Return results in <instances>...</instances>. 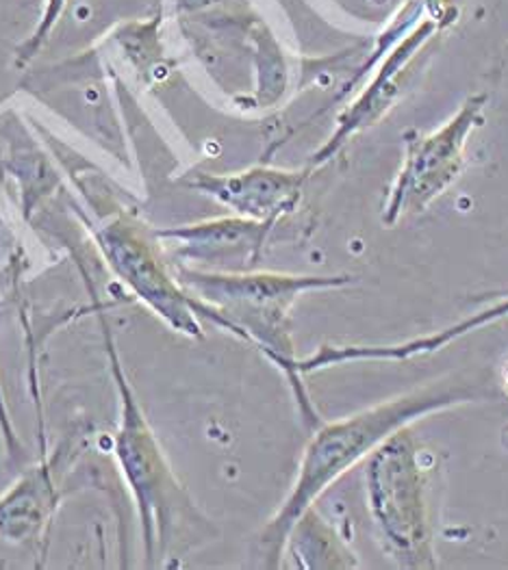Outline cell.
<instances>
[{
	"label": "cell",
	"mask_w": 508,
	"mask_h": 570,
	"mask_svg": "<svg viewBox=\"0 0 508 570\" xmlns=\"http://www.w3.org/2000/svg\"><path fill=\"white\" fill-rule=\"evenodd\" d=\"M174 274L196 299L212 306L222 330L253 343L283 373L297 358L292 311L311 291L352 285V276H297L281 272H207L174 265Z\"/></svg>",
	"instance_id": "3"
},
{
	"label": "cell",
	"mask_w": 508,
	"mask_h": 570,
	"mask_svg": "<svg viewBox=\"0 0 508 570\" xmlns=\"http://www.w3.org/2000/svg\"><path fill=\"white\" fill-rule=\"evenodd\" d=\"M59 499L55 462L42 460L0 497V540L29 547L46 542Z\"/></svg>",
	"instance_id": "9"
},
{
	"label": "cell",
	"mask_w": 508,
	"mask_h": 570,
	"mask_svg": "<svg viewBox=\"0 0 508 570\" xmlns=\"http://www.w3.org/2000/svg\"><path fill=\"white\" fill-rule=\"evenodd\" d=\"M285 556L292 558L300 570L359 569V556L350 542L339 533L338 528L326 521L315 505L309 508L294 530L290 531Z\"/></svg>",
	"instance_id": "10"
},
{
	"label": "cell",
	"mask_w": 508,
	"mask_h": 570,
	"mask_svg": "<svg viewBox=\"0 0 508 570\" xmlns=\"http://www.w3.org/2000/svg\"><path fill=\"white\" fill-rule=\"evenodd\" d=\"M306 174L256 165L240 174H198L187 185L212 196L240 217L279 224L296 210Z\"/></svg>",
	"instance_id": "8"
},
{
	"label": "cell",
	"mask_w": 508,
	"mask_h": 570,
	"mask_svg": "<svg viewBox=\"0 0 508 570\" xmlns=\"http://www.w3.org/2000/svg\"><path fill=\"white\" fill-rule=\"evenodd\" d=\"M66 4H68V0H46L43 2L42 16H40V22H38L36 31L29 36V40L25 41L18 50V66L29 63L42 50L43 43L52 36L59 18L63 16Z\"/></svg>",
	"instance_id": "11"
},
{
	"label": "cell",
	"mask_w": 508,
	"mask_h": 570,
	"mask_svg": "<svg viewBox=\"0 0 508 570\" xmlns=\"http://www.w3.org/2000/svg\"><path fill=\"white\" fill-rule=\"evenodd\" d=\"M482 107L485 96H473L439 130L407 135L404 164L382 210L387 226L409 213H422L459 178L466 165L467 137L480 122Z\"/></svg>",
	"instance_id": "6"
},
{
	"label": "cell",
	"mask_w": 508,
	"mask_h": 570,
	"mask_svg": "<svg viewBox=\"0 0 508 570\" xmlns=\"http://www.w3.org/2000/svg\"><path fill=\"white\" fill-rule=\"evenodd\" d=\"M365 497L377 542L398 569L439 567L430 517V451L413 425L391 434L368 455Z\"/></svg>",
	"instance_id": "4"
},
{
	"label": "cell",
	"mask_w": 508,
	"mask_h": 570,
	"mask_svg": "<svg viewBox=\"0 0 508 570\" xmlns=\"http://www.w3.org/2000/svg\"><path fill=\"white\" fill-rule=\"evenodd\" d=\"M274 226L235 215L166 228L157 237L174 244L169 249L176 261L174 265L207 272H248L261 261Z\"/></svg>",
	"instance_id": "7"
},
{
	"label": "cell",
	"mask_w": 508,
	"mask_h": 570,
	"mask_svg": "<svg viewBox=\"0 0 508 570\" xmlns=\"http://www.w3.org/2000/svg\"><path fill=\"white\" fill-rule=\"evenodd\" d=\"M485 397L480 382L443 377L338 421H322L302 451L296 480L256 540L261 569H281L290 531L320 497L398 430Z\"/></svg>",
	"instance_id": "1"
},
{
	"label": "cell",
	"mask_w": 508,
	"mask_h": 570,
	"mask_svg": "<svg viewBox=\"0 0 508 570\" xmlns=\"http://www.w3.org/2000/svg\"><path fill=\"white\" fill-rule=\"evenodd\" d=\"M98 322L118 395L114 453L137 508L146 564L155 567L168 558L169 549L183 540L185 533H205L207 521L178 482L153 428L148 425L123 367L111 327L102 313H98Z\"/></svg>",
	"instance_id": "2"
},
{
	"label": "cell",
	"mask_w": 508,
	"mask_h": 570,
	"mask_svg": "<svg viewBox=\"0 0 508 570\" xmlns=\"http://www.w3.org/2000/svg\"><path fill=\"white\" fill-rule=\"evenodd\" d=\"M94 237L116 278H120L130 293L174 332L189 338H203V320L222 327V320L212 306L196 299L180 285L172 263L155 244L157 233L150 235L133 217L118 215L96 226Z\"/></svg>",
	"instance_id": "5"
}]
</instances>
